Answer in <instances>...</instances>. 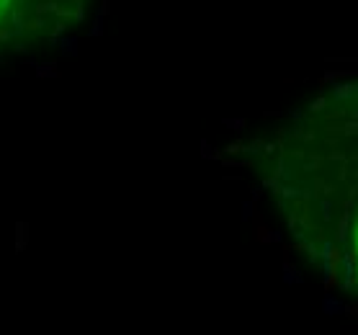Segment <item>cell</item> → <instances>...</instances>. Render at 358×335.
Here are the masks:
<instances>
[{
	"label": "cell",
	"instance_id": "1",
	"mask_svg": "<svg viewBox=\"0 0 358 335\" xmlns=\"http://www.w3.org/2000/svg\"><path fill=\"white\" fill-rule=\"evenodd\" d=\"M292 152L304 229L338 284L358 294V88L315 108Z\"/></svg>",
	"mask_w": 358,
	"mask_h": 335
},
{
	"label": "cell",
	"instance_id": "2",
	"mask_svg": "<svg viewBox=\"0 0 358 335\" xmlns=\"http://www.w3.org/2000/svg\"><path fill=\"white\" fill-rule=\"evenodd\" d=\"M8 3H10V0H0V18H3V10L8 8Z\"/></svg>",
	"mask_w": 358,
	"mask_h": 335
}]
</instances>
